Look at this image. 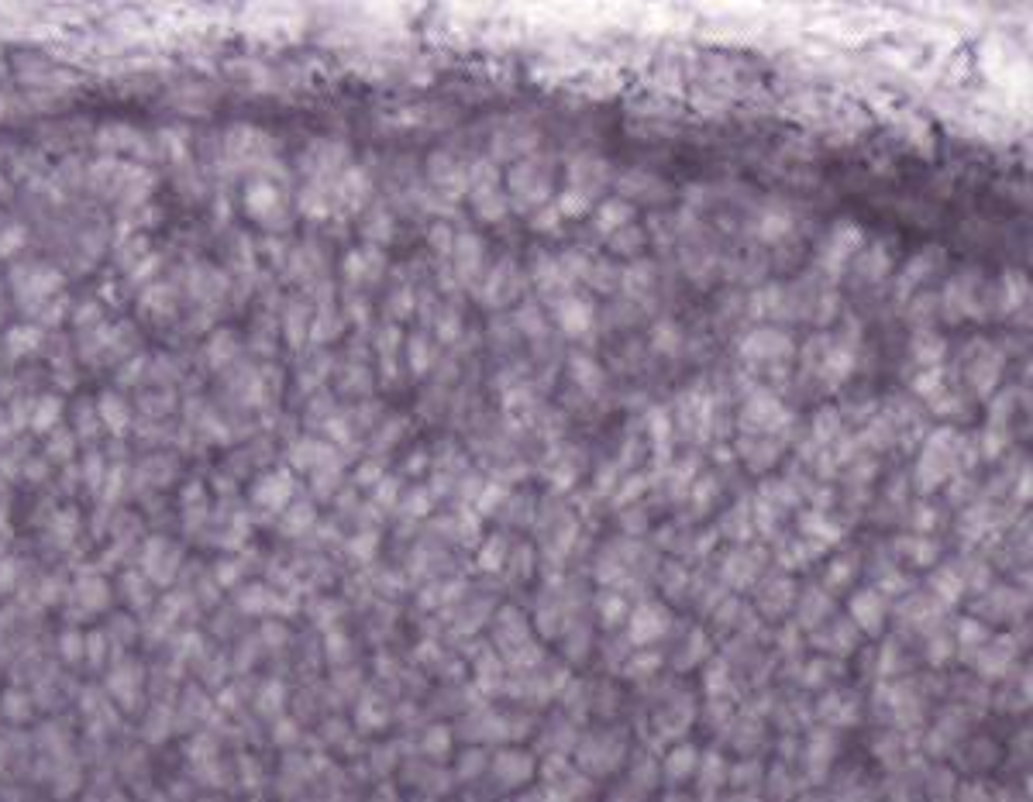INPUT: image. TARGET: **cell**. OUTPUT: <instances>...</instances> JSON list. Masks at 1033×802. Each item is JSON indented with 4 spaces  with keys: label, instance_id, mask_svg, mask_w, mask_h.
I'll use <instances>...</instances> for the list:
<instances>
[{
    "label": "cell",
    "instance_id": "1",
    "mask_svg": "<svg viewBox=\"0 0 1033 802\" xmlns=\"http://www.w3.org/2000/svg\"><path fill=\"white\" fill-rule=\"evenodd\" d=\"M937 297H941L944 321L951 324L965 321V317H972V321H989L992 317V286L985 279V272L975 266L961 269L954 279H947Z\"/></svg>",
    "mask_w": 1033,
    "mask_h": 802
},
{
    "label": "cell",
    "instance_id": "2",
    "mask_svg": "<svg viewBox=\"0 0 1033 802\" xmlns=\"http://www.w3.org/2000/svg\"><path fill=\"white\" fill-rule=\"evenodd\" d=\"M551 169H555V162L545 159V155H527V159H517L514 162V169H510V176H507V186H510V207H517V210H538V207H545L548 204V197H551Z\"/></svg>",
    "mask_w": 1033,
    "mask_h": 802
},
{
    "label": "cell",
    "instance_id": "3",
    "mask_svg": "<svg viewBox=\"0 0 1033 802\" xmlns=\"http://www.w3.org/2000/svg\"><path fill=\"white\" fill-rule=\"evenodd\" d=\"M524 290H527L524 269L517 266L514 255H507V259H500L496 266L486 269L483 283L472 290V297L489 310H503V307H517L520 297H524Z\"/></svg>",
    "mask_w": 1033,
    "mask_h": 802
},
{
    "label": "cell",
    "instance_id": "4",
    "mask_svg": "<svg viewBox=\"0 0 1033 802\" xmlns=\"http://www.w3.org/2000/svg\"><path fill=\"white\" fill-rule=\"evenodd\" d=\"M861 245H865V231H861V224L851 221V217H841V221L827 231V238L820 241V252H817L820 272H827L830 279L844 276V269L854 262V255L861 252Z\"/></svg>",
    "mask_w": 1033,
    "mask_h": 802
},
{
    "label": "cell",
    "instance_id": "5",
    "mask_svg": "<svg viewBox=\"0 0 1033 802\" xmlns=\"http://www.w3.org/2000/svg\"><path fill=\"white\" fill-rule=\"evenodd\" d=\"M961 362H968L965 365V376H968V386L975 389L978 396H992V389L999 386V379H1003V369H1006V352L999 345H992V341H972V345L965 348V355H961Z\"/></svg>",
    "mask_w": 1033,
    "mask_h": 802
},
{
    "label": "cell",
    "instance_id": "6",
    "mask_svg": "<svg viewBox=\"0 0 1033 802\" xmlns=\"http://www.w3.org/2000/svg\"><path fill=\"white\" fill-rule=\"evenodd\" d=\"M737 352L751 365H782L789 362V358H796L799 348L796 341H792V334L782 331V327H755V331L741 341Z\"/></svg>",
    "mask_w": 1033,
    "mask_h": 802
},
{
    "label": "cell",
    "instance_id": "7",
    "mask_svg": "<svg viewBox=\"0 0 1033 802\" xmlns=\"http://www.w3.org/2000/svg\"><path fill=\"white\" fill-rule=\"evenodd\" d=\"M448 266H452L462 290H476L486 276V241L476 231H455V248Z\"/></svg>",
    "mask_w": 1033,
    "mask_h": 802
},
{
    "label": "cell",
    "instance_id": "8",
    "mask_svg": "<svg viewBox=\"0 0 1033 802\" xmlns=\"http://www.w3.org/2000/svg\"><path fill=\"white\" fill-rule=\"evenodd\" d=\"M944 262H947V252H944L941 245L920 248V252H916L913 259L906 262V269L899 272V279H896V300L906 303V300L913 297V293H920L923 286H927L930 279H934L937 272L944 269Z\"/></svg>",
    "mask_w": 1033,
    "mask_h": 802
},
{
    "label": "cell",
    "instance_id": "9",
    "mask_svg": "<svg viewBox=\"0 0 1033 802\" xmlns=\"http://www.w3.org/2000/svg\"><path fill=\"white\" fill-rule=\"evenodd\" d=\"M551 321L558 324V331L569 334V338H579V334H589V327L596 324V303L579 290H569L562 297L551 300Z\"/></svg>",
    "mask_w": 1033,
    "mask_h": 802
},
{
    "label": "cell",
    "instance_id": "10",
    "mask_svg": "<svg viewBox=\"0 0 1033 802\" xmlns=\"http://www.w3.org/2000/svg\"><path fill=\"white\" fill-rule=\"evenodd\" d=\"M617 190L627 204L638 207V204H665L672 186L665 183L662 176L651 173V169H627V173L617 176Z\"/></svg>",
    "mask_w": 1033,
    "mask_h": 802
},
{
    "label": "cell",
    "instance_id": "11",
    "mask_svg": "<svg viewBox=\"0 0 1033 802\" xmlns=\"http://www.w3.org/2000/svg\"><path fill=\"white\" fill-rule=\"evenodd\" d=\"M610 179H613L610 162L600 159V155H579V159L569 162V190L589 197L593 204H596V197L610 186Z\"/></svg>",
    "mask_w": 1033,
    "mask_h": 802
},
{
    "label": "cell",
    "instance_id": "12",
    "mask_svg": "<svg viewBox=\"0 0 1033 802\" xmlns=\"http://www.w3.org/2000/svg\"><path fill=\"white\" fill-rule=\"evenodd\" d=\"M789 420L786 407L775 400L768 389H751L748 403L741 410V424L751 427V431H772V427H782Z\"/></svg>",
    "mask_w": 1033,
    "mask_h": 802
},
{
    "label": "cell",
    "instance_id": "13",
    "mask_svg": "<svg viewBox=\"0 0 1033 802\" xmlns=\"http://www.w3.org/2000/svg\"><path fill=\"white\" fill-rule=\"evenodd\" d=\"M527 283H534V290H538L545 300H555V297H562V293L576 290V283H572L569 272L562 269V262L551 259L548 252L534 255L531 272H527Z\"/></svg>",
    "mask_w": 1033,
    "mask_h": 802
},
{
    "label": "cell",
    "instance_id": "14",
    "mask_svg": "<svg viewBox=\"0 0 1033 802\" xmlns=\"http://www.w3.org/2000/svg\"><path fill=\"white\" fill-rule=\"evenodd\" d=\"M1030 303V283L1023 272L1006 269L1003 279L992 286V317H1013L1020 307Z\"/></svg>",
    "mask_w": 1033,
    "mask_h": 802
},
{
    "label": "cell",
    "instance_id": "15",
    "mask_svg": "<svg viewBox=\"0 0 1033 802\" xmlns=\"http://www.w3.org/2000/svg\"><path fill=\"white\" fill-rule=\"evenodd\" d=\"M427 176L431 183L438 186L441 193H465V176H469V162H458L455 152H434L431 162H427Z\"/></svg>",
    "mask_w": 1033,
    "mask_h": 802
},
{
    "label": "cell",
    "instance_id": "16",
    "mask_svg": "<svg viewBox=\"0 0 1033 802\" xmlns=\"http://www.w3.org/2000/svg\"><path fill=\"white\" fill-rule=\"evenodd\" d=\"M658 286V266L651 259H634L627 269H620V290L631 303H641L655 293Z\"/></svg>",
    "mask_w": 1033,
    "mask_h": 802
},
{
    "label": "cell",
    "instance_id": "17",
    "mask_svg": "<svg viewBox=\"0 0 1033 802\" xmlns=\"http://www.w3.org/2000/svg\"><path fill=\"white\" fill-rule=\"evenodd\" d=\"M510 324H514V331L520 334V338H531V341H541L551 334V321H548L545 307H541L538 300H520L514 307V314H510Z\"/></svg>",
    "mask_w": 1033,
    "mask_h": 802
},
{
    "label": "cell",
    "instance_id": "18",
    "mask_svg": "<svg viewBox=\"0 0 1033 802\" xmlns=\"http://www.w3.org/2000/svg\"><path fill=\"white\" fill-rule=\"evenodd\" d=\"M569 376H572V383H576L582 393H589V396H596V393H603V386H607V372H603V365L596 362L589 352H572L569 358Z\"/></svg>",
    "mask_w": 1033,
    "mask_h": 802
},
{
    "label": "cell",
    "instance_id": "19",
    "mask_svg": "<svg viewBox=\"0 0 1033 802\" xmlns=\"http://www.w3.org/2000/svg\"><path fill=\"white\" fill-rule=\"evenodd\" d=\"M854 269H858V276L865 279V283H882L892 269L889 245H885V241H872L868 248H861V252L854 255Z\"/></svg>",
    "mask_w": 1033,
    "mask_h": 802
},
{
    "label": "cell",
    "instance_id": "20",
    "mask_svg": "<svg viewBox=\"0 0 1033 802\" xmlns=\"http://www.w3.org/2000/svg\"><path fill=\"white\" fill-rule=\"evenodd\" d=\"M469 204H472V214H476L479 221L496 224V221L507 217L510 197L500 190V186H479V190H469Z\"/></svg>",
    "mask_w": 1033,
    "mask_h": 802
},
{
    "label": "cell",
    "instance_id": "21",
    "mask_svg": "<svg viewBox=\"0 0 1033 802\" xmlns=\"http://www.w3.org/2000/svg\"><path fill=\"white\" fill-rule=\"evenodd\" d=\"M910 355H913V362L920 365V369H937V365L944 362V355H947L944 334H937L934 327H923V331H916L913 341H910Z\"/></svg>",
    "mask_w": 1033,
    "mask_h": 802
},
{
    "label": "cell",
    "instance_id": "22",
    "mask_svg": "<svg viewBox=\"0 0 1033 802\" xmlns=\"http://www.w3.org/2000/svg\"><path fill=\"white\" fill-rule=\"evenodd\" d=\"M579 283H586L596 293H617L620 290V266H613L603 255H589L586 269H582Z\"/></svg>",
    "mask_w": 1033,
    "mask_h": 802
},
{
    "label": "cell",
    "instance_id": "23",
    "mask_svg": "<svg viewBox=\"0 0 1033 802\" xmlns=\"http://www.w3.org/2000/svg\"><path fill=\"white\" fill-rule=\"evenodd\" d=\"M937 317H941V297H937V290H920L906 300V321H910L916 331L934 327Z\"/></svg>",
    "mask_w": 1033,
    "mask_h": 802
},
{
    "label": "cell",
    "instance_id": "24",
    "mask_svg": "<svg viewBox=\"0 0 1033 802\" xmlns=\"http://www.w3.org/2000/svg\"><path fill=\"white\" fill-rule=\"evenodd\" d=\"M607 248L613 255H624V259H641V252L648 248V231L641 224H624L620 231L607 235Z\"/></svg>",
    "mask_w": 1033,
    "mask_h": 802
},
{
    "label": "cell",
    "instance_id": "25",
    "mask_svg": "<svg viewBox=\"0 0 1033 802\" xmlns=\"http://www.w3.org/2000/svg\"><path fill=\"white\" fill-rule=\"evenodd\" d=\"M682 348H686V334H682V327L675 324V321H658L655 327H651V352L655 355H662V358H675V355H682Z\"/></svg>",
    "mask_w": 1033,
    "mask_h": 802
},
{
    "label": "cell",
    "instance_id": "26",
    "mask_svg": "<svg viewBox=\"0 0 1033 802\" xmlns=\"http://www.w3.org/2000/svg\"><path fill=\"white\" fill-rule=\"evenodd\" d=\"M624 224H634V207L627 204V200H603V204L596 207V231H600L603 238L620 231Z\"/></svg>",
    "mask_w": 1033,
    "mask_h": 802
},
{
    "label": "cell",
    "instance_id": "27",
    "mask_svg": "<svg viewBox=\"0 0 1033 802\" xmlns=\"http://www.w3.org/2000/svg\"><path fill=\"white\" fill-rule=\"evenodd\" d=\"M534 142H538V135H534V131H524V128L503 131V135L493 138V162L514 159V155H520V152H531Z\"/></svg>",
    "mask_w": 1033,
    "mask_h": 802
},
{
    "label": "cell",
    "instance_id": "28",
    "mask_svg": "<svg viewBox=\"0 0 1033 802\" xmlns=\"http://www.w3.org/2000/svg\"><path fill=\"white\" fill-rule=\"evenodd\" d=\"M407 362H410V372H414V376H424V372L431 369L434 362H438V348H434V341L427 338L424 331H414V334H410V341H407Z\"/></svg>",
    "mask_w": 1033,
    "mask_h": 802
},
{
    "label": "cell",
    "instance_id": "29",
    "mask_svg": "<svg viewBox=\"0 0 1033 802\" xmlns=\"http://www.w3.org/2000/svg\"><path fill=\"white\" fill-rule=\"evenodd\" d=\"M434 331H438L441 345H458V341H462V334H465L462 307H455V303H441L438 314H434Z\"/></svg>",
    "mask_w": 1033,
    "mask_h": 802
},
{
    "label": "cell",
    "instance_id": "30",
    "mask_svg": "<svg viewBox=\"0 0 1033 802\" xmlns=\"http://www.w3.org/2000/svg\"><path fill=\"white\" fill-rule=\"evenodd\" d=\"M792 231V217L786 214V210H765V214L755 221V235L761 241H768V245H775V241H782Z\"/></svg>",
    "mask_w": 1033,
    "mask_h": 802
},
{
    "label": "cell",
    "instance_id": "31",
    "mask_svg": "<svg viewBox=\"0 0 1033 802\" xmlns=\"http://www.w3.org/2000/svg\"><path fill=\"white\" fill-rule=\"evenodd\" d=\"M631 630H634V641H655L665 630V613L658 610V606H641V610L634 613Z\"/></svg>",
    "mask_w": 1033,
    "mask_h": 802
},
{
    "label": "cell",
    "instance_id": "32",
    "mask_svg": "<svg viewBox=\"0 0 1033 802\" xmlns=\"http://www.w3.org/2000/svg\"><path fill=\"white\" fill-rule=\"evenodd\" d=\"M854 617H858V624L861 627H868V630H875L882 624V613H885V606H882V599L875 596V593H858L854 596Z\"/></svg>",
    "mask_w": 1033,
    "mask_h": 802
},
{
    "label": "cell",
    "instance_id": "33",
    "mask_svg": "<svg viewBox=\"0 0 1033 802\" xmlns=\"http://www.w3.org/2000/svg\"><path fill=\"white\" fill-rule=\"evenodd\" d=\"M944 376H947L944 365H937V369H923L920 376L913 379V393L916 396H927V400H937V396H941L944 389H947Z\"/></svg>",
    "mask_w": 1033,
    "mask_h": 802
},
{
    "label": "cell",
    "instance_id": "34",
    "mask_svg": "<svg viewBox=\"0 0 1033 802\" xmlns=\"http://www.w3.org/2000/svg\"><path fill=\"white\" fill-rule=\"evenodd\" d=\"M427 245H431L434 255H441V262L452 259V248H455V231H452V224H445V221L431 224V231H427Z\"/></svg>",
    "mask_w": 1033,
    "mask_h": 802
},
{
    "label": "cell",
    "instance_id": "35",
    "mask_svg": "<svg viewBox=\"0 0 1033 802\" xmlns=\"http://www.w3.org/2000/svg\"><path fill=\"white\" fill-rule=\"evenodd\" d=\"M555 210H558L562 217H586L589 210H593V200L582 197V193H576V190H569V186H565V190L558 193V200H555Z\"/></svg>",
    "mask_w": 1033,
    "mask_h": 802
},
{
    "label": "cell",
    "instance_id": "36",
    "mask_svg": "<svg viewBox=\"0 0 1033 802\" xmlns=\"http://www.w3.org/2000/svg\"><path fill=\"white\" fill-rule=\"evenodd\" d=\"M837 314H841V297H837L834 290L820 293L817 303H813V321H817L820 327H827V324H834Z\"/></svg>",
    "mask_w": 1033,
    "mask_h": 802
},
{
    "label": "cell",
    "instance_id": "37",
    "mask_svg": "<svg viewBox=\"0 0 1033 802\" xmlns=\"http://www.w3.org/2000/svg\"><path fill=\"white\" fill-rule=\"evenodd\" d=\"M1009 654H1013V644L1003 641V644H996L992 651H985L982 654V672H989V675H1003L1006 672V661H1009Z\"/></svg>",
    "mask_w": 1033,
    "mask_h": 802
},
{
    "label": "cell",
    "instance_id": "38",
    "mask_svg": "<svg viewBox=\"0 0 1033 802\" xmlns=\"http://www.w3.org/2000/svg\"><path fill=\"white\" fill-rule=\"evenodd\" d=\"M1016 396H1020V393H1016V389L1009 386V389H1003V393L996 396V400H992V427H996V431L1006 424L1009 414H1013V407H1016Z\"/></svg>",
    "mask_w": 1033,
    "mask_h": 802
},
{
    "label": "cell",
    "instance_id": "39",
    "mask_svg": "<svg viewBox=\"0 0 1033 802\" xmlns=\"http://www.w3.org/2000/svg\"><path fill=\"white\" fill-rule=\"evenodd\" d=\"M489 341H493V348H517V341H520V334L514 331V324H510V317H503L500 324H489Z\"/></svg>",
    "mask_w": 1033,
    "mask_h": 802
},
{
    "label": "cell",
    "instance_id": "40",
    "mask_svg": "<svg viewBox=\"0 0 1033 802\" xmlns=\"http://www.w3.org/2000/svg\"><path fill=\"white\" fill-rule=\"evenodd\" d=\"M558 221H562V214H558V210L551 207V204L531 210V231H538V235H548V231H555Z\"/></svg>",
    "mask_w": 1033,
    "mask_h": 802
},
{
    "label": "cell",
    "instance_id": "41",
    "mask_svg": "<svg viewBox=\"0 0 1033 802\" xmlns=\"http://www.w3.org/2000/svg\"><path fill=\"white\" fill-rule=\"evenodd\" d=\"M393 317H410L417 310V297H414V290L410 286H400V290L393 293Z\"/></svg>",
    "mask_w": 1033,
    "mask_h": 802
},
{
    "label": "cell",
    "instance_id": "42",
    "mask_svg": "<svg viewBox=\"0 0 1033 802\" xmlns=\"http://www.w3.org/2000/svg\"><path fill=\"white\" fill-rule=\"evenodd\" d=\"M837 424H841V420H837V410H820V414H817V434H820V438H830V434L837 431Z\"/></svg>",
    "mask_w": 1033,
    "mask_h": 802
},
{
    "label": "cell",
    "instance_id": "43",
    "mask_svg": "<svg viewBox=\"0 0 1033 802\" xmlns=\"http://www.w3.org/2000/svg\"><path fill=\"white\" fill-rule=\"evenodd\" d=\"M982 637H985V630L978 627V624H965V627H961V641H965L968 648H975V644L982 641Z\"/></svg>",
    "mask_w": 1033,
    "mask_h": 802
},
{
    "label": "cell",
    "instance_id": "44",
    "mask_svg": "<svg viewBox=\"0 0 1033 802\" xmlns=\"http://www.w3.org/2000/svg\"><path fill=\"white\" fill-rule=\"evenodd\" d=\"M603 617H607V624H613V620H620V599H607V603H603Z\"/></svg>",
    "mask_w": 1033,
    "mask_h": 802
}]
</instances>
